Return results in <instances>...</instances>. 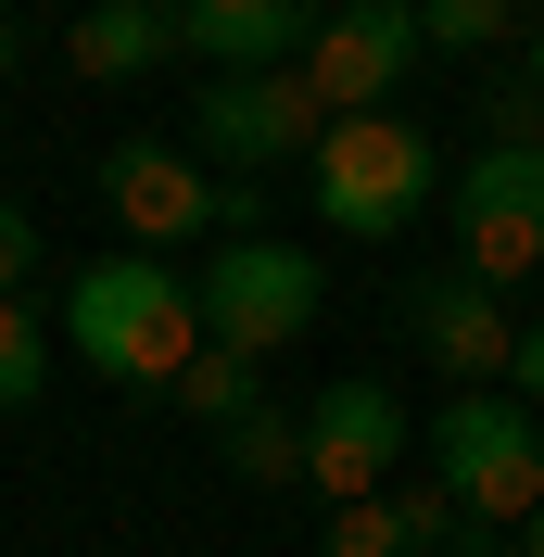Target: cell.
I'll return each instance as SVG.
<instances>
[{
    "label": "cell",
    "instance_id": "obj_20",
    "mask_svg": "<svg viewBox=\"0 0 544 557\" xmlns=\"http://www.w3.org/2000/svg\"><path fill=\"white\" fill-rule=\"evenodd\" d=\"M26 267H38V215L0 203V305H26Z\"/></svg>",
    "mask_w": 544,
    "mask_h": 557
},
{
    "label": "cell",
    "instance_id": "obj_5",
    "mask_svg": "<svg viewBox=\"0 0 544 557\" xmlns=\"http://www.w3.org/2000/svg\"><path fill=\"white\" fill-rule=\"evenodd\" d=\"M190 292H203V330H215V343L279 355V343H305V330H317V292H330V278H317L305 242H215Z\"/></svg>",
    "mask_w": 544,
    "mask_h": 557
},
{
    "label": "cell",
    "instance_id": "obj_4",
    "mask_svg": "<svg viewBox=\"0 0 544 557\" xmlns=\"http://www.w3.org/2000/svg\"><path fill=\"white\" fill-rule=\"evenodd\" d=\"M456 267H481L494 292L544 267V139H481L469 177H456Z\"/></svg>",
    "mask_w": 544,
    "mask_h": 557
},
{
    "label": "cell",
    "instance_id": "obj_1",
    "mask_svg": "<svg viewBox=\"0 0 544 557\" xmlns=\"http://www.w3.org/2000/svg\"><path fill=\"white\" fill-rule=\"evenodd\" d=\"M64 343H76V368H102L114 393H177V368H190L215 330H203V292H190L165 253H102V267H76V292H64Z\"/></svg>",
    "mask_w": 544,
    "mask_h": 557
},
{
    "label": "cell",
    "instance_id": "obj_9",
    "mask_svg": "<svg viewBox=\"0 0 544 557\" xmlns=\"http://www.w3.org/2000/svg\"><path fill=\"white\" fill-rule=\"evenodd\" d=\"M102 203H114V228L152 253V242L215 228V177L190 165V152H165V139H114V152H102Z\"/></svg>",
    "mask_w": 544,
    "mask_h": 557
},
{
    "label": "cell",
    "instance_id": "obj_15",
    "mask_svg": "<svg viewBox=\"0 0 544 557\" xmlns=\"http://www.w3.org/2000/svg\"><path fill=\"white\" fill-rule=\"evenodd\" d=\"M519 26V0H418V38L431 51H494Z\"/></svg>",
    "mask_w": 544,
    "mask_h": 557
},
{
    "label": "cell",
    "instance_id": "obj_2",
    "mask_svg": "<svg viewBox=\"0 0 544 557\" xmlns=\"http://www.w3.org/2000/svg\"><path fill=\"white\" fill-rule=\"evenodd\" d=\"M305 177H317V215L342 242H406L431 215V190H443V152H431L418 114H330Z\"/></svg>",
    "mask_w": 544,
    "mask_h": 557
},
{
    "label": "cell",
    "instance_id": "obj_3",
    "mask_svg": "<svg viewBox=\"0 0 544 557\" xmlns=\"http://www.w3.org/2000/svg\"><path fill=\"white\" fill-rule=\"evenodd\" d=\"M431 482L469 507L481 532H519L544 507V406H519L507 381L494 393H443L431 418Z\"/></svg>",
    "mask_w": 544,
    "mask_h": 557
},
{
    "label": "cell",
    "instance_id": "obj_11",
    "mask_svg": "<svg viewBox=\"0 0 544 557\" xmlns=\"http://www.w3.org/2000/svg\"><path fill=\"white\" fill-rule=\"evenodd\" d=\"M177 38L215 76H267V64H305L317 51V0H177Z\"/></svg>",
    "mask_w": 544,
    "mask_h": 557
},
{
    "label": "cell",
    "instance_id": "obj_13",
    "mask_svg": "<svg viewBox=\"0 0 544 557\" xmlns=\"http://www.w3.org/2000/svg\"><path fill=\"white\" fill-rule=\"evenodd\" d=\"M215 456H228L254 494H279V482H305V418L254 406V418H228V431H215Z\"/></svg>",
    "mask_w": 544,
    "mask_h": 557
},
{
    "label": "cell",
    "instance_id": "obj_12",
    "mask_svg": "<svg viewBox=\"0 0 544 557\" xmlns=\"http://www.w3.org/2000/svg\"><path fill=\"white\" fill-rule=\"evenodd\" d=\"M165 51H190V38H177V0H89L64 26V64L89 76V89H127V76H152Z\"/></svg>",
    "mask_w": 544,
    "mask_h": 557
},
{
    "label": "cell",
    "instance_id": "obj_17",
    "mask_svg": "<svg viewBox=\"0 0 544 557\" xmlns=\"http://www.w3.org/2000/svg\"><path fill=\"white\" fill-rule=\"evenodd\" d=\"M317 557H418V532L393 520V494H368V507H330V545Z\"/></svg>",
    "mask_w": 544,
    "mask_h": 557
},
{
    "label": "cell",
    "instance_id": "obj_21",
    "mask_svg": "<svg viewBox=\"0 0 544 557\" xmlns=\"http://www.w3.org/2000/svg\"><path fill=\"white\" fill-rule=\"evenodd\" d=\"M507 393H519V406H544V317H519V355H507Z\"/></svg>",
    "mask_w": 544,
    "mask_h": 557
},
{
    "label": "cell",
    "instance_id": "obj_22",
    "mask_svg": "<svg viewBox=\"0 0 544 557\" xmlns=\"http://www.w3.org/2000/svg\"><path fill=\"white\" fill-rule=\"evenodd\" d=\"M443 557H519V532H481V520H469V532H456Z\"/></svg>",
    "mask_w": 544,
    "mask_h": 557
},
{
    "label": "cell",
    "instance_id": "obj_18",
    "mask_svg": "<svg viewBox=\"0 0 544 557\" xmlns=\"http://www.w3.org/2000/svg\"><path fill=\"white\" fill-rule=\"evenodd\" d=\"M393 520L418 532V557H443V545H456V532H469V507H456V494H443V482H393Z\"/></svg>",
    "mask_w": 544,
    "mask_h": 557
},
{
    "label": "cell",
    "instance_id": "obj_10",
    "mask_svg": "<svg viewBox=\"0 0 544 557\" xmlns=\"http://www.w3.org/2000/svg\"><path fill=\"white\" fill-rule=\"evenodd\" d=\"M418 343L443 355V381L494 393L507 355H519V317H507V292H494L481 267H443V278H418Z\"/></svg>",
    "mask_w": 544,
    "mask_h": 557
},
{
    "label": "cell",
    "instance_id": "obj_25",
    "mask_svg": "<svg viewBox=\"0 0 544 557\" xmlns=\"http://www.w3.org/2000/svg\"><path fill=\"white\" fill-rule=\"evenodd\" d=\"M532 102H544V26H532Z\"/></svg>",
    "mask_w": 544,
    "mask_h": 557
},
{
    "label": "cell",
    "instance_id": "obj_14",
    "mask_svg": "<svg viewBox=\"0 0 544 557\" xmlns=\"http://www.w3.org/2000/svg\"><path fill=\"white\" fill-rule=\"evenodd\" d=\"M254 368H267V355H240V343H203L190 368H177V406L228 431V418H254V406H267V393H254Z\"/></svg>",
    "mask_w": 544,
    "mask_h": 557
},
{
    "label": "cell",
    "instance_id": "obj_6",
    "mask_svg": "<svg viewBox=\"0 0 544 557\" xmlns=\"http://www.w3.org/2000/svg\"><path fill=\"white\" fill-rule=\"evenodd\" d=\"M190 139H203L215 165H240V177L292 165V152L317 165V139H330V102H317V76H305V64H267V76H215V89H203V114H190Z\"/></svg>",
    "mask_w": 544,
    "mask_h": 557
},
{
    "label": "cell",
    "instance_id": "obj_24",
    "mask_svg": "<svg viewBox=\"0 0 544 557\" xmlns=\"http://www.w3.org/2000/svg\"><path fill=\"white\" fill-rule=\"evenodd\" d=\"M519 557H544V507H532V520H519Z\"/></svg>",
    "mask_w": 544,
    "mask_h": 557
},
{
    "label": "cell",
    "instance_id": "obj_8",
    "mask_svg": "<svg viewBox=\"0 0 544 557\" xmlns=\"http://www.w3.org/2000/svg\"><path fill=\"white\" fill-rule=\"evenodd\" d=\"M393 456H406V406H393V381H330L305 406V482L330 494V507H368V494L393 482Z\"/></svg>",
    "mask_w": 544,
    "mask_h": 557
},
{
    "label": "cell",
    "instance_id": "obj_23",
    "mask_svg": "<svg viewBox=\"0 0 544 557\" xmlns=\"http://www.w3.org/2000/svg\"><path fill=\"white\" fill-rule=\"evenodd\" d=\"M13 51H26V26H13V13H0V76H13Z\"/></svg>",
    "mask_w": 544,
    "mask_h": 557
},
{
    "label": "cell",
    "instance_id": "obj_19",
    "mask_svg": "<svg viewBox=\"0 0 544 557\" xmlns=\"http://www.w3.org/2000/svg\"><path fill=\"white\" fill-rule=\"evenodd\" d=\"M215 242H267V177H215Z\"/></svg>",
    "mask_w": 544,
    "mask_h": 557
},
{
    "label": "cell",
    "instance_id": "obj_26",
    "mask_svg": "<svg viewBox=\"0 0 544 557\" xmlns=\"http://www.w3.org/2000/svg\"><path fill=\"white\" fill-rule=\"evenodd\" d=\"M0 13H13V0H0Z\"/></svg>",
    "mask_w": 544,
    "mask_h": 557
},
{
    "label": "cell",
    "instance_id": "obj_16",
    "mask_svg": "<svg viewBox=\"0 0 544 557\" xmlns=\"http://www.w3.org/2000/svg\"><path fill=\"white\" fill-rule=\"evenodd\" d=\"M38 381H51V343H38V305H0V418L38 406Z\"/></svg>",
    "mask_w": 544,
    "mask_h": 557
},
{
    "label": "cell",
    "instance_id": "obj_7",
    "mask_svg": "<svg viewBox=\"0 0 544 557\" xmlns=\"http://www.w3.org/2000/svg\"><path fill=\"white\" fill-rule=\"evenodd\" d=\"M418 51H431V38H418V0H342V13H317L305 76H317L330 114H393V89H406Z\"/></svg>",
    "mask_w": 544,
    "mask_h": 557
}]
</instances>
